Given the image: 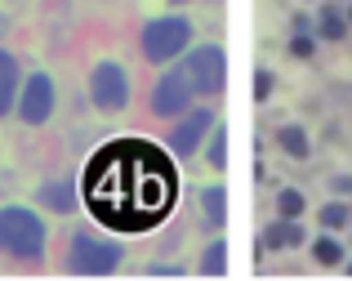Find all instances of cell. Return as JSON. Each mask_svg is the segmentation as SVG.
Masks as SVG:
<instances>
[{"label":"cell","mask_w":352,"mask_h":281,"mask_svg":"<svg viewBox=\"0 0 352 281\" xmlns=\"http://www.w3.org/2000/svg\"><path fill=\"white\" fill-rule=\"evenodd\" d=\"M85 210L112 232H152L179 205V170L147 138H112L85 161Z\"/></svg>","instance_id":"1"},{"label":"cell","mask_w":352,"mask_h":281,"mask_svg":"<svg viewBox=\"0 0 352 281\" xmlns=\"http://www.w3.org/2000/svg\"><path fill=\"white\" fill-rule=\"evenodd\" d=\"M0 250H9L14 259H41L45 223L36 219L27 205H9V210H0Z\"/></svg>","instance_id":"2"},{"label":"cell","mask_w":352,"mask_h":281,"mask_svg":"<svg viewBox=\"0 0 352 281\" xmlns=\"http://www.w3.org/2000/svg\"><path fill=\"white\" fill-rule=\"evenodd\" d=\"M188 41H192V23H188V18H179V14L156 18V23L143 27V54H147L152 63L179 59V54L188 50Z\"/></svg>","instance_id":"3"},{"label":"cell","mask_w":352,"mask_h":281,"mask_svg":"<svg viewBox=\"0 0 352 281\" xmlns=\"http://www.w3.org/2000/svg\"><path fill=\"white\" fill-rule=\"evenodd\" d=\"M183 76H188L192 94H219L228 85V59L219 45H201V50L188 54V63H183Z\"/></svg>","instance_id":"4"},{"label":"cell","mask_w":352,"mask_h":281,"mask_svg":"<svg viewBox=\"0 0 352 281\" xmlns=\"http://www.w3.org/2000/svg\"><path fill=\"white\" fill-rule=\"evenodd\" d=\"M116 264H120V250H116V246H107V241L89 237V232H80V237L72 241V259H67V268H72V273L103 277V273H112Z\"/></svg>","instance_id":"5"},{"label":"cell","mask_w":352,"mask_h":281,"mask_svg":"<svg viewBox=\"0 0 352 281\" xmlns=\"http://www.w3.org/2000/svg\"><path fill=\"white\" fill-rule=\"evenodd\" d=\"M89 98L103 112H120L129 103V76L120 63H98L94 76H89Z\"/></svg>","instance_id":"6"},{"label":"cell","mask_w":352,"mask_h":281,"mask_svg":"<svg viewBox=\"0 0 352 281\" xmlns=\"http://www.w3.org/2000/svg\"><path fill=\"white\" fill-rule=\"evenodd\" d=\"M54 112V81L45 76V72H36V76H27L23 85V98H18V116L27 121V125H45Z\"/></svg>","instance_id":"7"},{"label":"cell","mask_w":352,"mask_h":281,"mask_svg":"<svg viewBox=\"0 0 352 281\" xmlns=\"http://www.w3.org/2000/svg\"><path fill=\"white\" fill-rule=\"evenodd\" d=\"M188 103H192V85H188L183 72H170V76L156 81V90H152V112L156 116H183Z\"/></svg>","instance_id":"8"},{"label":"cell","mask_w":352,"mask_h":281,"mask_svg":"<svg viewBox=\"0 0 352 281\" xmlns=\"http://www.w3.org/2000/svg\"><path fill=\"white\" fill-rule=\"evenodd\" d=\"M210 112L206 107H197V112H188V116L174 125V134H170V152L174 156H192L201 147V138H206V129H210Z\"/></svg>","instance_id":"9"},{"label":"cell","mask_w":352,"mask_h":281,"mask_svg":"<svg viewBox=\"0 0 352 281\" xmlns=\"http://www.w3.org/2000/svg\"><path fill=\"white\" fill-rule=\"evenodd\" d=\"M276 147L290 152L294 161H308V156H312V143H308V134H303L299 125H281V129H276Z\"/></svg>","instance_id":"10"},{"label":"cell","mask_w":352,"mask_h":281,"mask_svg":"<svg viewBox=\"0 0 352 281\" xmlns=\"http://www.w3.org/2000/svg\"><path fill=\"white\" fill-rule=\"evenodd\" d=\"M14 94H18V63L9 59L5 50H0V116L9 112V103H14Z\"/></svg>","instance_id":"11"},{"label":"cell","mask_w":352,"mask_h":281,"mask_svg":"<svg viewBox=\"0 0 352 281\" xmlns=\"http://www.w3.org/2000/svg\"><path fill=\"white\" fill-rule=\"evenodd\" d=\"M267 246H303V228H299V223H294V219H285V223H272V228H267Z\"/></svg>","instance_id":"12"},{"label":"cell","mask_w":352,"mask_h":281,"mask_svg":"<svg viewBox=\"0 0 352 281\" xmlns=\"http://www.w3.org/2000/svg\"><path fill=\"white\" fill-rule=\"evenodd\" d=\"M41 201L50 205V210H58V214H67V210H76V192H72L67 183H45V192H41Z\"/></svg>","instance_id":"13"},{"label":"cell","mask_w":352,"mask_h":281,"mask_svg":"<svg viewBox=\"0 0 352 281\" xmlns=\"http://www.w3.org/2000/svg\"><path fill=\"white\" fill-rule=\"evenodd\" d=\"M312 255H317V264H326V268L344 264V246H339L335 237H317L312 241Z\"/></svg>","instance_id":"14"},{"label":"cell","mask_w":352,"mask_h":281,"mask_svg":"<svg viewBox=\"0 0 352 281\" xmlns=\"http://www.w3.org/2000/svg\"><path fill=\"white\" fill-rule=\"evenodd\" d=\"M276 210H281V219H299L303 214V196L294 192V187H285V192H276Z\"/></svg>","instance_id":"15"},{"label":"cell","mask_w":352,"mask_h":281,"mask_svg":"<svg viewBox=\"0 0 352 281\" xmlns=\"http://www.w3.org/2000/svg\"><path fill=\"white\" fill-rule=\"evenodd\" d=\"M201 201H206V214H210V223H223V219H228V210H223V205H228L223 187H210V192L201 196Z\"/></svg>","instance_id":"16"},{"label":"cell","mask_w":352,"mask_h":281,"mask_svg":"<svg viewBox=\"0 0 352 281\" xmlns=\"http://www.w3.org/2000/svg\"><path fill=\"white\" fill-rule=\"evenodd\" d=\"M321 36H326V41H339V36H348V18H339L335 9H326V14H321Z\"/></svg>","instance_id":"17"},{"label":"cell","mask_w":352,"mask_h":281,"mask_svg":"<svg viewBox=\"0 0 352 281\" xmlns=\"http://www.w3.org/2000/svg\"><path fill=\"white\" fill-rule=\"evenodd\" d=\"M223 268H228V246H223V241H214V246H210V255H206V264H201V273H223Z\"/></svg>","instance_id":"18"},{"label":"cell","mask_w":352,"mask_h":281,"mask_svg":"<svg viewBox=\"0 0 352 281\" xmlns=\"http://www.w3.org/2000/svg\"><path fill=\"white\" fill-rule=\"evenodd\" d=\"M321 223H326L330 232L344 228V223H348V205H326V210H321Z\"/></svg>","instance_id":"19"},{"label":"cell","mask_w":352,"mask_h":281,"mask_svg":"<svg viewBox=\"0 0 352 281\" xmlns=\"http://www.w3.org/2000/svg\"><path fill=\"white\" fill-rule=\"evenodd\" d=\"M210 161H214L219 170L228 165V134H223V129H219V134H214V143H210Z\"/></svg>","instance_id":"20"},{"label":"cell","mask_w":352,"mask_h":281,"mask_svg":"<svg viewBox=\"0 0 352 281\" xmlns=\"http://www.w3.org/2000/svg\"><path fill=\"white\" fill-rule=\"evenodd\" d=\"M254 94H258V98L272 94V72H258V76H254Z\"/></svg>","instance_id":"21"},{"label":"cell","mask_w":352,"mask_h":281,"mask_svg":"<svg viewBox=\"0 0 352 281\" xmlns=\"http://www.w3.org/2000/svg\"><path fill=\"white\" fill-rule=\"evenodd\" d=\"M290 50H294V59H308V54H312V41H308V36H294Z\"/></svg>","instance_id":"22"},{"label":"cell","mask_w":352,"mask_h":281,"mask_svg":"<svg viewBox=\"0 0 352 281\" xmlns=\"http://www.w3.org/2000/svg\"><path fill=\"white\" fill-rule=\"evenodd\" d=\"M348 23H352V9H348Z\"/></svg>","instance_id":"23"},{"label":"cell","mask_w":352,"mask_h":281,"mask_svg":"<svg viewBox=\"0 0 352 281\" xmlns=\"http://www.w3.org/2000/svg\"><path fill=\"white\" fill-rule=\"evenodd\" d=\"M174 5H183V0H174Z\"/></svg>","instance_id":"24"}]
</instances>
